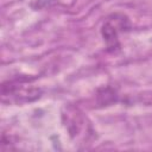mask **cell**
<instances>
[{"instance_id":"6da1fadb","label":"cell","mask_w":152,"mask_h":152,"mask_svg":"<svg viewBox=\"0 0 152 152\" xmlns=\"http://www.w3.org/2000/svg\"><path fill=\"white\" fill-rule=\"evenodd\" d=\"M132 27L127 15L122 13H114L107 18L101 27V34L106 44V49L110 53H116L121 49L119 33L127 32Z\"/></svg>"}]
</instances>
